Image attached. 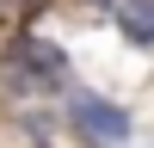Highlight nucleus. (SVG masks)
<instances>
[{
    "label": "nucleus",
    "instance_id": "1",
    "mask_svg": "<svg viewBox=\"0 0 154 148\" xmlns=\"http://www.w3.org/2000/svg\"><path fill=\"white\" fill-rule=\"evenodd\" d=\"M0 68H6V86L25 93V99L68 93V49L49 43V37H12L6 56H0Z\"/></svg>",
    "mask_w": 154,
    "mask_h": 148
},
{
    "label": "nucleus",
    "instance_id": "2",
    "mask_svg": "<svg viewBox=\"0 0 154 148\" xmlns=\"http://www.w3.org/2000/svg\"><path fill=\"white\" fill-rule=\"evenodd\" d=\"M68 123H74V136L93 142V148H123L130 142V111L111 105L105 93H68Z\"/></svg>",
    "mask_w": 154,
    "mask_h": 148
},
{
    "label": "nucleus",
    "instance_id": "3",
    "mask_svg": "<svg viewBox=\"0 0 154 148\" xmlns=\"http://www.w3.org/2000/svg\"><path fill=\"white\" fill-rule=\"evenodd\" d=\"M99 6L111 12V25H123L130 43L154 49V0H99Z\"/></svg>",
    "mask_w": 154,
    "mask_h": 148
},
{
    "label": "nucleus",
    "instance_id": "4",
    "mask_svg": "<svg viewBox=\"0 0 154 148\" xmlns=\"http://www.w3.org/2000/svg\"><path fill=\"white\" fill-rule=\"evenodd\" d=\"M37 148H49V142H43V136H37Z\"/></svg>",
    "mask_w": 154,
    "mask_h": 148
},
{
    "label": "nucleus",
    "instance_id": "5",
    "mask_svg": "<svg viewBox=\"0 0 154 148\" xmlns=\"http://www.w3.org/2000/svg\"><path fill=\"white\" fill-rule=\"evenodd\" d=\"M0 6H6V0H0Z\"/></svg>",
    "mask_w": 154,
    "mask_h": 148
}]
</instances>
